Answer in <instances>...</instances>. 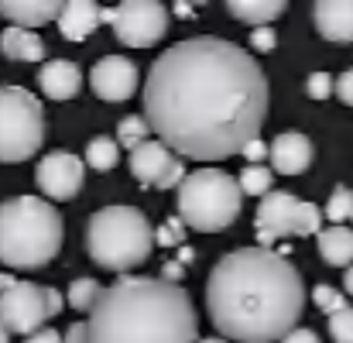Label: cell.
I'll return each instance as SVG.
<instances>
[{
	"label": "cell",
	"instance_id": "1",
	"mask_svg": "<svg viewBox=\"0 0 353 343\" xmlns=\"http://www.w3.org/2000/svg\"><path fill=\"white\" fill-rule=\"evenodd\" d=\"M268 76L240 45L196 35L165 48L144 79V120L158 141L192 161H223L261 137Z\"/></svg>",
	"mask_w": 353,
	"mask_h": 343
},
{
	"label": "cell",
	"instance_id": "2",
	"mask_svg": "<svg viewBox=\"0 0 353 343\" xmlns=\"http://www.w3.org/2000/svg\"><path fill=\"white\" fill-rule=\"evenodd\" d=\"M206 309L223 340L281 343L305 309L299 268L268 247H236L206 278Z\"/></svg>",
	"mask_w": 353,
	"mask_h": 343
},
{
	"label": "cell",
	"instance_id": "3",
	"mask_svg": "<svg viewBox=\"0 0 353 343\" xmlns=\"http://www.w3.org/2000/svg\"><path fill=\"white\" fill-rule=\"evenodd\" d=\"M86 330L90 343H199V316L182 285L120 275L103 285Z\"/></svg>",
	"mask_w": 353,
	"mask_h": 343
},
{
	"label": "cell",
	"instance_id": "4",
	"mask_svg": "<svg viewBox=\"0 0 353 343\" xmlns=\"http://www.w3.org/2000/svg\"><path fill=\"white\" fill-rule=\"evenodd\" d=\"M62 213L41 196H14L0 203V261L17 271H34L62 251Z\"/></svg>",
	"mask_w": 353,
	"mask_h": 343
},
{
	"label": "cell",
	"instance_id": "5",
	"mask_svg": "<svg viewBox=\"0 0 353 343\" xmlns=\"http://www.w3.org/2000/svg\"><path fill=\"white\" fill-rule=\"evenodd\" d=\"M86 247H90V257L107 268V271H117L127 275L130 268L144 264L151 257V247H154V227L148 224V217L134 206H103L90 217V227H86Z\"/></svg>",
	"mask_w": 353,
	"mask_h": 343
},
{
	"label": "cell",
	"instance_id": "6",
	"mask_svg": "<svg viewBox=\"0 0 353 343\" xmlns=\"http://www.w3.org/2000/svg\"><path fill=\"white\" fill-rule=\"evenodd\" d=\"M240 203H243V193H240L236 179L213 165L185 172V179L175 189L179 220L185 227L203 230V233H216V230L230 227L240 217Z\"/></svg>",
	"mask_w": 353,
	"mask_h": 343
},
{
	"label": "cell",
	"instance_id": "7",
	"mask_svg": "<svg viewBox=\"0 0 353 343\" xmlns=\"http://www.w3.org/2000/svg\"><path fill=\"white\" fill-rule=\"evenodd\" d=\"M45 141L41 100L24 86H0V161L17 165L34 158Z\"/></svg>",
	"mask_w": 353,
	"mask_h": 343
},
{
	"label": "cell",
	"instance_id": "8",
	"mask_svg": "<svg viewBox=\"0 0 353 343\" xmlns=\"http://www.w3.org/2000/svg\"><path fill=\"white\" fill-rule=\"evenodd\" d=\"M254 230H257V240L261 247L271 251V240L278 237H309V233H319L323 230V210L309 199H299L292 193H268L257 206V217H254Z\"/></svg>",
	"mask_w": 353,
	"mask_h": 343
},
{
	"label": "cell",
	"instance_id": "9",
	"mask_svg": "<svg viewBox=\"0 0 353 343\" xmlns=\"http://www.w3.org/2000/svg\"><path fill=\"white\" fill-rule=\"evenodd\" d=\"M65 306L59 288L34 285V282H14L0 292V323L7 333H38L52 316H59Z\"/></svg>",
	"mask_w": 353,
	"mask_h": 343
},
{
	"label": "cell",
	"instance_id": "10",
	"mask_svg": "<svg viewBox=\"0 0 353 343\" xmlns=\"http://www.w3.org/2000/svg\"><path fill=\"white\" fill-rule=\"evenodd\" d=\"M103 21L114 28L120 45L148 48L168 31V7L158 0H123L103 10Z\"/></svg>",
	"mask_w": 353,
	"mask_h": 343
},
{
	"label": "cell",
	"instance_id": "11",
	"mask_svg": "<svg viewBox=\"0 0 353 343\" xmlns=\"http://www.w3.org/2000/svg\"><path fill=\"white\" fill-rule=\"evenodd\" d=\"M130 172L141 186H151V189H179V182L185 179L182 158L172 155L158 137H151L130 151Z\"/></svg>",
	"mask_w": 353,
	"mask_h": 343
},
{
	"label": "cell",
	"instance_id": "12",
	"mask_svg": "<svg viewBox=\"0 0 353 343\" xmlns=\"http://www.w3.org/2000/svg\"><path fill=\"white\" fill-rule=\"evenodd\" d=\"M83 179H86V161L76 158L72 151H48L34 168L38 189L55 203L76 199L83 193Z\"/></svg>",
	"mask_w": 353,
	"mask_h": 343
},
{
	"label": "cell",
	"instance_id": "13",
	"mask_svg": "<svg viewBox=\"0 0 353 343\" xmlns=\"http://www.w3.org/2000/svg\"><path fill=\"white\" fill-rule=\"evenodd\" d=\"M90 86L100 100L107 104H123L134 97L137 90V66L123 55H103L93 69H90Z\"/></svg>",
	"mask_w": 353,
	"mask_h": 343
},
{
	"label": "cell",
	"instance_id": "14",
	"mask_svg": "<svg viewBox=\"0 0 353 343\" xmlns=\"http://www.w3.org/2000/svg\"><path fill=\"white\" fill-rule=\"evenodd\" d=\"M268 158H271V172L278 175H302L309 165H312V141L299 130H285L271 141L268 148Z\"/></svg>",
	"mask_w": 353,
	"mask_h": 343
},
{
	"label": "cell",
	"instance_id": "15",
	"mask_svg": "<svg viewBox=\"0 0 353 343\" xmlns=\"http://www.w3.org/2000/svg\"><path fill=\"white\" fill-rule=\"evenodd\" d=\"M55 24L65 41H86L103 24V7L93 0H69V3H62Z\"/></svg>",
	"mask_w": 353,
	"mask_h": 343
},
{
	"label": "cell",
	"instance_id": "16",
	"mask_svg": "<svg viewBox=\"0 0 353 343\" xmlns=\"http://www.w3.org/2000/svg\"><path fill=\"white\" fill-rule=\"evenodd\" d=\"M312 17H316V31L326 41L336 45L353 41V0H319L312 7Z\"/></svg>",
	"mask_w": 353,
	"mask_h": 343
},
{
	"label": "cell",
	"instance_id": "17",
	"mask_svg": "<svg viewBox=\"0 0 353 343\" xmlns=\"http://www.w3.org/2000/svg\"><path fill=\"white\" fill-rule=\"evenodd\" d=\"M38 86L48 100H72L83 86V72L69 59H52L38 69Z\"/></svg>",
	"mask_w": 353,
	"mask_h": 343
},
{
	"label": "cell",
	"instance_id": "18",
	"mask_svg": "<svg viewBox=\"0 0 353 343\" xmlns=\"http://www.w3.org/2000/svg\"><path fill=\"white\" fill-rule=\"evenodd\" d=\"M59 10H62L59 0H3V3H0V14H3L14 28H24V31H34L38 24L55 21Z\"/></svg>",
	"mask_w": 353,
	"mask_h": 343
},
{
	"label": "cell",
	"instance_id": "19",
	"mask_svg": "<svg viewBox=\"0 0 353 343\" xmlns=\"http://www.w3.org/2000/svg\"><path fill=\"white\" fill-rule=\"evenodd\" d=\"M0 52L10 59V62H41L45 59V41L34 35V31H24V28H7L0 35Z\"/></svg>",
	"mask_w": 353,
	"mask_h": 343
},
{
	"label": "cell",
	"instance_id": "20",
	"mask_svg": "<svg viewBox=\"0 0 353 343\" xmlns=\"http://www.w3.org/2000/svg\"><path fill=\"white\" fill-rule=\"evenodd\" d=\"M285 0H230L227 10L234 14L240 24L250 28H271V21H278L285 14Z\"/></svg>",
	"mask_w": 353,
	"mask_h": 343
},
{
	"label": "cell",
	"instance_id": "21",
	"mask_svg": "<svg viewBox=\"0 0 353 343\" xmlns=\"http://www.w3.org/2000/svg\"><path fill=\"white\" fill-rule=\"evenodd\" d=\"M319 237V257L333 268H350L353 261V230L350 227H326L316 233Z\"/></svg>",
	"mask_w": 353,
	"mask_h": 343
},
{
	"label": "cell",
	"instance_id": "22",
	"mask_svg": "<svg viewBox=\"0 0 353 343\" xmlns=\"http://www.w3.org/2000/svg\"><path fill=\"white\" fill-rule=\"evenodd\" d=\"M117 161H120V144L114 137L100 134V137H93V141L86 144V165H90V168L110 172V168H117Z\"/></svg>",
	"mask_w": 353,
	"mask_h": 343
},
{
	"label": "cell",
	"instance_id": "23",
	"mask_svg": "<svg viewBox=\"0 0 353 343\" xmlns=\"http://www.w3.org/2000/svg\"><path fill=\"white\" fill-rule=\"evenodd\" d=\"M236 186H240L243 196H268L271 186H274V172H271L268 165H247V168L240 172Z\"/></svg>",
	"mask_w": 353,
	"mask_h": 343
},
{
	"label": "cell",
	"instance_id": "24",
	"mask_svg": "<svg viewBox=\"0 0 353 343\" xmlns=\"http://www.w3.org/2000/svg\"><path fill=\"white\" fill-rule=\"evenodd\" d=\"M100 292H103V288H100L97 278H76V282L69 285V292H65V302H69L72 309H79V313H93Z\"/></svg>",
	"mask_w": 353,
	"mask_h": 343
},
{
	"label": "cell",
	"instance_id": "25",
	"mask_svg": "<svg viewBox=\"0 0 353 343\" xmlns=\"http://www.w3.org/2000/svg\"><path fill=\"white\" fill-rule=\"evenodd\" d=\"M117 141L120 148H127V151H134V148H141L144 141H151V127H148V120L144 117H123L117 124Z\"/></svg>",
	"mask_w": 353,
	"mask_h": 343
},
{
	"label": "cell",
	"instance_id": "26",
	"mask_svg": "<svg viewBox=\"0 0 353 343\" xmlns=\"http://www.w3.org/2000/svg\"><path fill=\"white\" fill-rule=\"evenodd\" d=\"M312 302H316L326 316H333V313L347 309V295H343V288H333V285H326V282L312 288Z\"/></svg>",
	"mask_w": 353,
	"mask_h": 343
},
{
	"label": "cell",
	"instance_id": "27",
	"mask_svg": "<svg viewBox=\"0 0 353 343\" xmlns=\"http://www.w3.org/2000/svg\"><path fill=\"white\" fill-rule=\"evenodd\" d=\"M350 210H353V193L347 186H336L330 203H326V217L333 220V227H340L343 220H350Z\"/></svg>",
	"mask_w": 353,
	"mask_h": 343
},
{
	"label": "cell",
	"instance_id": "28",
	"mask_svg": "<svg viewBox=\"0 0 353 343\" xmlns=\"http://www.w3.org/2000/svg\"><path fill=\"white\" fill-rule=\"evenodd\" d=\"M330 337L333 343H353V309H340L330 316Z\"/></svg>",
	"mask_w": 353,
	"mask_h": 343
},
{
	"label": "cell",
	"instance_id": "29",
	"mask_svg": "<svg viewBox=\"0 0 353 343\" xmlns=\"http://www.w3.org/2000/svg\"><path fill=\"white\" fill-rule=\"evenodd\" d=\"M154 240H158V247H179V244H185V224L179 217L165 220L161 227L154 230Z\"/></svg>",
	"mask_w": 353,
	"mask_h": 343
},
{
	"label": "cell",
	"instance_id": "30",
	"mask_svg": "<svg viewBox=\"0 0 353 343\" xmlns=\"http://www.w3.org/2000/svg\"><path fill=\"white\" fill-rule=\"evenodd\" d=\"M305 93H309L312 100H330V97H333V76H330V72H312V76L305 79Z\"/></svg>",
	"mask_w": 353,
	"mask_h": 343
},
{
	"label": "cell",
	"instance_id": "31",
	"mask_svg": "<svg viewBox=\"0 0 353 343\" xmlns=\"http://www.w3.org/2000/svg\"><path fill=\"white\" fill-rule=\"evenodd\" d=\"M333 97H340L347 107H353V69H343V72L333 79Z\"/></svg>",
	"mask_w": 353,
	"mask_h": 343
},
{
	"label": "cell",
	"instance_id": "32",
	"mask_svg": "<svg viewBox=\"0 0 353 343\" xmlns=\"http://www.w3.org/2000/svg\"><path fill=\"white\" fill-rule=\"evenodd\" d=\"M250 45H254V52H271L278 45V35L271 28H254L250 31Z\"/></svg>",
	"mask_w": 353,
	"mask_h": 343
},
{
	"label": "cell",
	"instance_id": "33",
	"mask_svg": "<svg viewBox=\"0 0 353 343\" xmlns=\"http://www.w3.org/2000/svg\"><path fill=\"white\" fill-rule=\"evenodd\" d=\"M250 165H264V158H268V144L261 141V137H254V141H247L243 144V151H240Z\"/></svg>",
	"mask_w": 353,
	"mask_h": 343
},
{
	"label": "cell",
	"instance_id": "34",
	"mask_svg": "<svg viewBox=\"0 0 353 343\" xmlns=\"http://www.w3.org/2000/svg\"><path fill=\"white\" fill-rule=\"evenodd\" d=\"M62 343H90V330H86V323H72V326L65 330Z\"/></svg>",
	"mask_w": 353,
	"mask_h": 343
},
{
	"label": "cell",
	"instance_id": "35",
	"mask_svg": "<svg viewBox=\"0 0 353 343\" xmlns=\"http://www.w3.org/2000/svg\"><path fill=\"white\" fill-rule=\"evenodd\" d=\"M24 343H62V333H59V330H52V326H41L38 333H31Z\"/></svg>",
	"mask_w": 353,
	"mask_h": 343
},
{
	"label": "cell",
	"instance_id": "36",
	"mask_svg": "<svg viewBox=\"0 0 353 343\" xmlns=\"http://www.w3.org/2000/svg\"><path fill=\"white\" fill-rule=\"evenodd\" d=\"M182 275H185V268H182L179 261H168V264L161 268V275H158V278H161V282H172V285H179V278H182Z\"/></svg>",
	"mask_w": 353,
	"mask_h": 343
},
{
	"label": "cell",
	"instance_id": "37",
	"mask_svg": "<svg viewBox=\"0 0 353 343\" xmlns=\"http://www.w3.org/2000/svg\"><path fill=\"white\" fill-rule=\"evenodd\" d=\"M281 343H319V337H316L312 330H302V326H295V330H292V333H288V337H285Z\"/></svg>",
	"mask_w": 353,
	"mask_h": 343
},
{
	"label": "cell",
	"instance_id": "38",
	"mask_svg": "<svg viewBox=\"0 0 353 343\" xmlns=\"http://www.w3.org/2000/svg\"><path fill=\"white\" fill-rule=\"evenodd\" d=\"M347 292L353 295V264L347 268V271H343V295H347Z\"/></svg>",
	"mask_w": 353,
	"mask_h": 343
},
{
	"label": "cell",
	"instance_id": "39",
	"mask_svg": "<svg viewBox=\"0 0 353 343\" xmlns=\"http://www.w3.org/2000/svg\"><path fill=\"white\" fill-rule=\"evenodd\" d=\"M175 10H179V17H192V3H175Z\"/></svg>",
	"mask_w": 353,
	"mask_h": 343
},
{
	"label": "cell",
	"instance_id": "40",
	"mask_svg": "<svg viewBox=\"0 0 353 343\" xmlns=\"http://www.w3.org/2000/svg\"><path fill=\"white\" fill-rule=\"evenodd\" d=\"M10 285H14V278H7V275H0V292H3V288H10Z\"/></svg>",
	"mask_w": 353,
	"mask_h": 343
},
{
	"label": "cell",
	"instance_id": "41",
	"mask_svg": "<svg viewBox=\"0 0 353 343\" xmlns=\"http://www.w3.org/2000/svg\"><path fill=\"white\" fill-rule=\"evenodd\" d=\"M0 343H10V333L3 330V323H0Z\"/></svg>",
	"mask_w": 353,
	"mask_h": 343
},
{
	"label": "cell",
	"instance_id": "42",
	"mask_svg": "<svg viewBox=\"0 0 353 343\" xmlns=\"http://www.w3.org/2000/svg\"><path fill=\"white\" fill-rule=\"evenodd\" d=\"M199 343H227L223 337H206V340H199Z\"/></svg>",
	"mask_w": 353,
	"mask_h": 343
},
{
	"label": "cell",
	"instance_id": "43",
	"mask_svg": "<svg viewBox=\"0 0 353 343\" xmlns=\"http://www.w3.org/2000/svg\"><path fill=\"white\" fill-rule=\"evenodd\" d=\"M350 220H353V210H350Z\"/></svg>",
	"mask_w": 353,
	"mask_h": 343
}]
</instances>
